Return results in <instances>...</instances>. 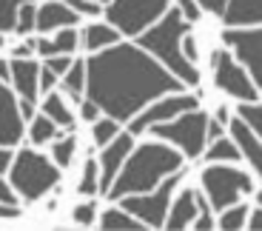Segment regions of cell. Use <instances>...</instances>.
Here are the masks:
<instances>
[{
	"label": "cell",
	"mask_w": 262,
	"mask_h": 231,
	"mask_svg": "<svg viewBox=\"0 0 262 231\" xmlns=\"http://www.w3.org/2000/svg\"><path fill=\"white\" fill-rule=\"evenodd\" d=\"M72 220H74L77 225H92L94 220H97V203H94V200H85V203L74 205Z\"/></svg>",
	"instance_id": "cell-33"
},
{
	"label": "cell",
	"mask_w": 262,
	"mask_h": 231,
	"mask_svg": "<svg viewBox=\"0 0 262 231\" xmlns=\"http://www.w3.org/2000/svg\"><path fill=\"white\" fill-rule=\"evenodd\" d=\"M0 80L3 83H12V66H9V60H0Z\"/></svg>",
	"instance_id": "cell-47"
},
{
	"label": "cell",
	"mask_w": 262,
	"mask_h": 231,
	"mask_svg": "<svg viewBox=\"0 0 262 231\" xmlns=\"http://www.w3.org/2000/svg\"><path fill=\"white\" fill-rule=\"evenodd\" d=\"M69 6L74 9V12L80 14V17H97L103 9H100V3H94V0H66Z\"/></svg>",
	"instance_id": "cell-34"
},
{
	"label": "cell",
	"mask_w": 262,
	"mask_h": 231,
	"mask_svg": "<svg viewBox=\"0 0 262 231\" xmlns=\"http://www.w3.org/2000/svg\"><path fill=\"white\" fill-rule=\"evenodd\" d=\"M225 3H228V0H196V6H203L205 12H211V14H223Z\"/></svg>",
	"instance_id": "cell-41"
},
{
	"label": "cell",
	"mask_w": 262,
	"mask_h": 231,
	"mask_svg": "<svg viewBox=\"0 0 262 231\" xmlns=\"http://www.w3.org/2000/svg\"><path fill=\"white\" fill-rule=\"evenodd\" d=\"M74 149H77V140H74V134H66V137H54L52 143V160L60 165V169H66V165L74 160Z\"/></svg>",
	"instance_id": "cell-28"
},
{
	"label": "cell",
	"mask_w": 262,
	"mask_h": 231,
	"mask_svg": "<svg viewBox=\"0 0 262 231\" xmlns=\"http://www.w3.org/2000/svg\"><path fill=\"white\" fill-rule=\"evenodd\" d=\"M97 3H112V0H97Z\"/></svg>",
	"instance_id": "cell-52"
},
{
	"label": "cell",
	"mask_w": 262,
	"mask_h": 231,
	"mask_svg": "<svg viewBox=\"0 0 262 231\" xmlns=\"http://www.w3.org/2000/svg\"><path fill=\"white\" fill-rule=\"evenodd\" d=\"M239 117H243L245 123L251 125V132L262 140V106H256V103H243V106H239Z\"/></svg>",
	"instance_id": "cell-32"
},
{
	"label": "cell",
	"mask_w": 262,
	"mask_h": 231,
	"mask_svg": "<svg viewBox=\"0 0 262 231\" xmlns=\"http://www.w3.org/2000/svg\"><path fill=\"white\" fill-rule=\"evenodd\" d=\"M80 46V34L74 26L57 29L54 37H37L34 40V52L43 54V57H52V54H72Z\"/></svg>",
	"instance_id": "cell-19"
},
{
	"label": "cell",
	"mask_w": 262,
	"mask_h": 231,
	"mask_svg": "<svg viewBox=\"0 0 262 231\" xmlns=\"http://www.w3.org/2000/svg\"><path fill=\"white\" fill-rule=\"evenodd\" d=\"M256 203H259V205H262V192H259V194H256Z\"/></svg>",
	"instance_id": "cell-50"
},
{
	"label": "cell",
	"mask_w": 262,
	"mask_h": 231,
	"mask_svg": "<svg viewBox=\"0 0 262 231\" xmlns=\"http://www.w3.org/2000/svg\"><path fill=\"white\" fill-rule=\"evenodd\" d=\"M57 80H60V77L52 72V69L40 66V92H43V94H49V92H52V89L57 86Z\"/></svg>",
	"instance_id": "cell-37"
},
{
	"label": "cell",
	"mask_w": 262,
	"mask_h": 231,
	"mask_svg": "<svg viewBox=\"0 0 262 231\" xmlns=\"http://www.w3.org/2000/svg\"><path fill=\"white\" fill-rule=\"evenodd\" d=\"M196 106H200V103H196L194 94L163 97V100H157V103H151L148 109H143L137 117H131L128 120V132L131 134H143V132H148L154 123H165V120L177 117V114H183V112H191V109H196Z\"/></svg>",
	"instance_id": "cell-11"
},
{
	"label": "cell",
	"mask_w": 262,
	"mask_h": 231,
	"mask_svg": "<svg viewBox=\"0 0 262 231\" xmlns=\"http://www.w3.org/2000/svg\"><path fill=\"white\" fill-rule=\"evenodd\" d=\"M23 140V114L17 106V94L0 80V145H17Z\"/></svg>",
	"instance_id": "cell-13"
},
{
	"label": "cell",
	"mask_w": 262,
	"mask_h": 231,
	"mask_svg": "<svg viewBox=\"0 0 262 231\" xmlns=\"http://www.w3.org/2000/svg\"><path fill=\"white\" fill-rule=\"evenodd\" d=\"M183 54H185V60H191V63H196V57H200V52H196V40L191 37V34H183Z\"/></svg>",
	"instance_id": "cell-38"
},
{
	"label": "cell",
	"mask_w": 262,
	"mask_h": 231,
	"mask_svg": "<svg viewBox=\"0 0 262 231\" xmlns=\"http://www.w3.org/2000/svg\"><path fill=\"white\" fill-rule=\"evenodd\" d=\"M60 183V165L34 149H20L9 165V185L17 197L34 203Z\"/></svg>",
	"instance_id": "cell-4"
},
{
	"label": "cell",
	"mask_w": 262,
	"mask_h": 231,
	"mask_svg": "<svg viewBox=\"0 0 262 231\" xmlns=\"http://www.w3.org/2000/svg\"><path fill=\"white\" fill-rule=\"evenodd\" d=\"M211 66H214V86L220 92L231 94V97L243 100V103H256V86L251 83V77L236 66L231 54L225 49H216L214 57H211Z\"/></svg>",
	"instance_id": "cell-9"
},
{
	"label": "cell",
	"mask_w": 262,
	"mask_h": 231,
	"mask_svg": "<svg viewBox=\"0 0 262 231\" xmlns=\"http://www.w3.org/2000/svg\"><path fill=\"white\" fill-rule=\"evenodd\" d=\"M9 66H12V86L17 97L34 103L40 94V63H34L32 57H12Z\"/></svg>",
	"instance_id": "cell-15"
},
{
	"label": "cell",
	"mask_w": 262,
	"mask_h": 231,
	"mask_svg": "<svg viewBox=\"0 0 262 231\" xmlns=\"http://www.w3.org/2000/svg\"><path fill=\"white\" fill-rule=\"evenodd\" d=\"M245 223H248V205L234 203V205H228V208H223L216 225L225 228V231H236V228H245Z\"/></svg>",
	"instance_id": "cell-27"
},
{
	"label": "cell",
	"mask_w": 262,
	"mask_h": 231,
	"mask_svg": "<svg viewBox=\"0 0 262 231\" xmlns=\"http://www.w3.org/2000/svg\"><path fill=\"white\" fill-rule=\"evenodd\" d=\"M0 49H3V34H0Z\"/></svg>",
	"instance_id": "cell-51"
},
{
	"label": "cell",
	"mask_w": 262,
	"mask_h": 231,
	"mask_svg": "<svg viewBox=\"0 0 262 231\" xmlns=\"http://www.w3.org/2000/svg\"><path fill=\"white\" fill-rule=\"evenodd\" d=\"M100 228H105V231H112V228H137L140 231L143 223L120 205V208H105V212L100 214Z\"/></svg>",
	"instance_id": "cell-23"
},
{
	"label": "cell",
	"mask_w": 262,
	"mask_h": 231,
	"mask_svg": "<svg viewBox=\"0 0 262 231\" xmlns=\"http://www.w3.org/2000/svg\"><path fill=\"white\" fill-rule=\"evenodd\" d=\"M196 214H200L196 188H185V192L174 200V205H168V214H165V223L163 225H165V228H171V231H180V228H185V225L194 223Z\"/></svg>",
	"instance_id": "cell-17"
},
{
	"label": "cell",
	"mask_w": 262,
	"mask_h": 231,
	"mask_svg": "<svg viewBox=\"0 0 262 231\" xmlns=\"http://www.w3.org/2000/svg\"><path fill=\"white\" fill-rule=\"evenodd\" d=\"M0 203L17 205V194H14V188H12L9 183H3V177H0Z\"/></svg>",
	"instance_id": "cell-42"
},
{
	"label": "cell",
	"mask_w": 262,
	"mask_h": 231,
	"mask_svg": "<svg viewBox=\"0 0 262 231\" xmlns=\"http://www.w3.org/2000/svg\"><path fill=\"white\" fill-rule=\"evenodd\" d=\"M117 134H120V123H117L114 117H108V114H105V117H97V120H94V125H92V140H94V145H100V149H103V145L112 143Z\"/></svg>",
	"instance_id": "cell-26"
},
{
	"label": "cell",
	"mask_w": 262,
	"mask_h": 231,
	"mask_svg": "<svg viewBox=\"0 0 262 231\" xmlns=\"http://www.w3.org/2000/svg\"><path fill=\"white\" fill-rule=\"evenodd\" d=\"M205 129H208V117L203 112H183L177 120H165V123H154L151 132L157 140H168L185 154V157H200L205 145Z\"/></svg>",
	"instance_id": "cell-5"
},
{
	"label": "cell",
	"mask_w": 262,
	"mask_h": 231,
	"mask_svg": "<svg viewBox=\"0 0 262 231\" xmlns=\"http://www.w3.org/2000/svg\"><path fill=\"white\" fill-rule=\"evenodd\" d=\"M12 160H14V154L9 152V145H0V174H3V172H9V165H12Z\"/></svg>",
	"instance_id": "cell-43"
},
{
	"label": "cell",
	"mask_w": 262,
	"mask_h": 231,
	"mask_svg": "<svg viewBox=\"0 0 262 231\" xmlns=\"http://www.w3.org/2000/svg\"><path fill=\"white\" fill-rule=\"evenodd\" d=\"M77 23H80V14L69 3H63V0H46L43 6H37L34 32L49 34V32H57V29H66V26H77Z\"/></svg>",
	"instance_id": "cell-14"
},
{
	"label": "cell",
	"mask_w": 262,
	"mask_h": 231,
	"mask_svg": "<svg viewBox=\"0 0 262 231\" xmlns=\"http://www.w3.org/2000/svg\"><path fill=\"white\" fill-rule=\"evenodd\" d=\"M57 129H60V125L54 123L52 117H46V114H34L32 125H29V140H32L34 145H46L49 140H54L60 134Z\"/></svg>",
	"instance_id": "cell-24"
},
{
	"label": "cell",
	"mask_w": 262,
	"mask_h": 231,
	"mask_svg": "<svg viewBox=\"0 0 262 231\" xmlns=\"http://www.w3.org/2000/svg\"><path fill=\"white\" fill-rule=\"evenodd\" d=\"M216 120H220V123H225V120H228V109H225V106L216 109Z\"/></svg>",
	"instance_id": "cell-49"
},
{
	"label": "cell",
	"mask_w": 262,
	"mask_h": 231,
	"mask_svg": "<svg viewBox=\"0 0 262 231\" xmlns=\"http://www.w3.org/2000/svg\"><path fill=\"white\" fill-rule=\"evenodd\" d=\"M223 43L236 52L243 66L254 74L256 92H262V29H225Z\"/></svg>",
	"instance_id": "cell-10"
},
{
	"label": "cell",
	"mask_w": 262,
	"mask_h": 231,
	"mask_svg": "<svg viewBox=\"0 0 262 231\" xmlns=\"http://www.w3.org/2000/svg\"><path fill=\"white\" fill-rule=\"evenodd\" d=\"M77 192L83 194V197H94V194L100 192V165L94 163V160H85V165H83V177H80Z\"/></svg>",
	"instance_id": "cell-29"
},
{
	"label": "cell",
	"mask_w": 262,
	"mask_h": 231,
	"mask_svg": "<svg viewBox=\"0 0 262 231\" xmlns=\"http://www.w3.org/2000/svg\"><path fill=\"white\" fill-rule=\"evenodd\" d=\"M194 228L196 231H208V228H214V220H211V212L208 208H203V212L194 217Z\"/></svg>",
	"instance_id": "cell-39"
},
{
	"label": "cell",
	"mask_w": 262,
	"mask_h": 231,
	"mask_svg": "<svg viewBox=\"0 0 262 231\" xmlns=\"http://www.w3.org/2000/svg\"><path fill=\"white\" fill-rule=\"evenodd\" d=\"M23 3L29 0H0V34L14 32V23H17V12Z\"/></svg>",
	"instance_id": "cell-30"
},
{
	"label": "cell",
	"mask_w": 262,
	"mask_h": 231,
	"mask_svg": "<svg viewBox=\"0 0 262 231\" xmlns=\"http://www.w3.org/2000/svg\"><path fill=\"white\" fill-rule=\"evenodd\" d=\"M180 165H183V154L177 149L157 143V140L154 143H143L137 149H131V154L120 165V172L114 177L112 188L105 192V197L120 200L125 194H145L151 188H157L163 177L180 172Z\"/></svg>",
	"instance_id": "cell-2"
},
{
	"label": "cell",
	"mask_w": 262,
	"mask_h": 231,
	"mask_svg": "<svg viewBox=\"0 0 262 231\" xmlns=\"http://www.w3.org/2000/svg\"><path fill=\"white\" fill-rule=\"evenodd\" d=\"M225 26H254L262 23V0H228L223 9Z\"/></svg>",
	"instance_id": "cell-18"
},
{
	"label": "cell",
	"mask_w": 262,
	"mask_h": 231,
	"mask_svg": "<svg viewBox=\"0 0 262 231\" xmlns=\"http://www.w3.org/2000/svg\"><path fill=\"white\" fill-rule=\"evenodd\" d=\"M32 54H34V37L23 40L20 46H14V49H12V57H32Z\"/></svg>",
	"instance_id": "cell-40"
},
{
	"label": "cell",
	"mask_w": 262,
	"mask_h": 231,
	"mask_svg": "<svg viewBox=\"0 0 262 231\" xmlns=\"http://www.w3.org/2000/svg\"><path fill=\"white\" fill-rule=\"evenodd\" d=\"M168 9V0H112L105 6V20L120 34L137 37Z\"/></svg>",
	"instance_id": "cell-6"
},
{
	"label": "cell",
	"mask_w": 262,
	"mask_h": 231,
	"mask_svg": "<svg viewBox=\"0 0 262 231\" xmlns=\"http://www.w3.org/2000/svg\"><path fill=\"white\" fill-rule=\"evenodd\" d=\"M180 89L183 80L165 72L157 57L134 43H114L85 60V97L117 123L131 120L148 103Z\"/></svg>",
	"instance_id": "cell-1"
},
{
	"label": "cell",
	"mask_w": 262,
	"mask_h": 231,
	"mask_svg": "<svg viewBox=\"0 0 262 231\" xmlns=\"http://www.w3.org/2000/svg\"><path fill=\"white\" fill-rule=\"evenodd\" d=\"M17 106H20V114H23V120H32V117H34V103H32V100L17 97Z\"/></svg>",
	"instance_id": "cell-45"
},
{
	"label": "cell",
	"mask_w": 262,
	"mask_h": 231,
	"mask_svg": "<svg viewBox=\"0 0 262 231\" xmlns=\"http://www.w3.org/2000/svg\"><path fill=\"white\" fill-rule=\"evenodd\" d=\"M131 149H134V134L131 132H120L117 137L112 140V143L103 145V154H100V192H108L114 183V177H117L120 165L125 163V157L131 154Z\"/></svg>",
	"instance_id": "cell-12"
},
{
	"label": "cell",
	"mask_w": 262,
	"mask_h": 231,
	"mask_svg": "<svg viewBox=\"0 0 262 231\" xmlns=\"http://www.w3.org/2000/svg\"><path fill=\"white\" fill-rule=\"evenodd\" d=\"M243 157V152H239V145L231 143V140L225 137H216L214 143H211V149L205 152V160H211V163H220V160H228V163H236V160Z\"/></svg>",
	"instance_id": "cell-25"
},
{
	"label": "cell",
	"mask_w": 262,
	"mask_h": 231,
	"mask_svg": "<svg viewBox=\"0 0 262 231\" xmlns=\"http://www.w3.org/2000/svg\"><path fill=\"white\" fill-rule=\"evenodd\" d=\"M69 66H72V57L69 54H52V57H46V69H52L57 77H63L69 72Z\"/></svg>",
	"instance_id": "cell-35"
},
{
	"label": "cell",
	"mask_w": 262,
	"mask_h": 231,
	"mask_svg": "<svg viewBox=\"0 0 262 231\" xmlns=\"http://www.w3.org/2000/svg\"><path fill=\"white\" fill-rule=\"evenodd\" d=\"M231 134H234V143L239 145L243 157L248 160L251 165H254V172L262 177V140L256 137L254 132H251V125L245 123L243 117L231 120Z\"/></svg>",
	"instance_id": "cell-16"
},
{
	"label": "cell",
	"mask_w": 262,
	"mask_h": 231,
	"mask_svg": "<svg viewBox=\"0 0 262 231\" xmlns=\"http://www.w3.org/2000/svg\"><path fill=\"white\" fill-rule=\"evenodd\" d=\"M245 225H251V228H262V205L256 208L254 214H251V217H248V223H245Z\"/></svg>",
	"instance_id": "cell-48"
},
{
	"label": "cell",
	"mask_w": 262,
	"mask_h": 231,
	"mask_svg": "<svg viewBox=\"0 0 262 231\" xmlns=\"http://www.w3.org/2000/svg\"><path fill=\"white\" fill-rule=\"evenodd\" d=\"M120 40V32L112 26V23H92V26H85L83 34H80V43H83L85 52H100L105 46H114Z\"/></svg>",
	"instance_id": "cell-20"
},
{
	"label": "cell",
	"mask_w": 262,
	"mask_h": 231,
	"mask_svg": "<svg viewBox=\"0 0 262 231\" xmlns=\"http://www.w3.org/2000/svg\"><path fill=\"white\" fill-rule=\"evenodd\" d=\"M183 34H185L183 9H168L157 26L140 32L137 46L145 49L151 57H157L160 63H165L174 77H180L188 86H196L200 83V72H196V66L191 60H185V54H183Z\"/></svg>",
	"instance_id": "cell-3"
},
{
	"label": "cell",
	"mask_w": 262,
	"mask_h": 231,
	"mask_svg": "<svg viewBox=\"0 0 262 231\" xmlns=\"http://www.w3.org/2000/svg\"><path fill=\"white\" fill-rule=\"evenodd\" d=\"M34 20H37V6H34V0H29V3H23L17 12V23H14V32L20 34V37H29V34L34 32Z\"/></svg>",
	"instance_id": "cell-31"
},
{
	"label": "cell",
	"mask_w": 262,
	"mask_h": 231,
	"mask_svg": "<svg viewBox=\"0 0 262 231\" xmlns=\"http://www.w3.org/2000/svg\"><path fill=\"white\" fill-rule=\"evenodd\" d=\"M80 117L85 120V123H94V120L100 117V106L94 103V100H80Z\"/></svg>",
	"instance_id": "cell-36"
},
{
	"label": "cell",
	"mask_w": 262,
	"mask_h": 231,
	"mask_svg": "<svg viewBox=\"0 0 262 231\" xmlns=\"http://www.w3.org/2000/svg\"><path fill=\"white\" fill-rule=\"evenodd\" d=\"M216 137H223V123L220 120L208 123V129H205V140H216Z\"/></svg>",
	"instance_id": "cell-46"
},
{
	"label": "cell",
	"mask_w": 262,
	"mask_h": 231,
	"mask_svg": "<svg viewBox=\"0 0 262 231\" xmlns=\"http://www.w3.org/2000/svg\"><path fill=\"white\" fill-rule=\"evenodd\" d=\"M43 114H46V117H52L60 129H69V132L74 129V114H72V109L66 106L63 94L49 92V97L43 100Z\"/></svg>",
	"instance_id": "cell-21"
},
{
	"label": "cell",
	"mask_w": 262,
	"mask_h": 231,
	"mask_svg": "<svg viewBox=\"0 0 262 231\" xmlns=\"http://www.w3.org/2000/svg\"><path fill=\"white\" fill-rule=\"evenodd\" d=\"M180 183V174L174 172V177L163 180L157 192H145V194H125L120 197V205H123L128 214L140 220L143 225H151V228H160L165 223V214H168V205H171V194Z\"/></svg>",
	"instance_id": "cell-8"
},
{
	"label": "cell",
	"mask_w": 262,
	"mask_h": 231,
	"mask_svg": "<svg viewBox=\"0 0 262 231\" xmlns=\"http://www.w3.org/2000/svg\"><path fill=\"white\" fill-rule=\"evenodd\" d=\"M63 92H69V97L83 100L85 92V60H72L69 72L63 74Z\"/></svg>",
	"instance_id": "cell-22"
},
{
	"label": "cell",
	"mask_w": 262,
	"mask_h": 231,
	"mask_svg": "<svg viewBox=\"0 0 262 231\" xmlns=\"http://www.w3.org/2000/svg\"><path fill=\"white\" fill-rule=\"evenodd\" d=\"M12 217H20V208L12 203H0V220H12Z\"/></svg>",
	"instance_id": "cell-44"
},
{
	"label": "cell",
	"mask_w": 262,
	"mask_h": 231,
	"mask_svg": "<svg viewBox=\"0 0 262 231\" xmlns=\"http://www.w3.org/2000/svg\"><path fill=\"white\" fill-rule=\"evenodd\" d=\"M203 188L211 200V208L223 212L228 205H234L239 197L251 194L254 183L243 169H234V165H208L203 172Z\"/></svg>",
	"instance_id": "cell-7"
}]
</instances>
